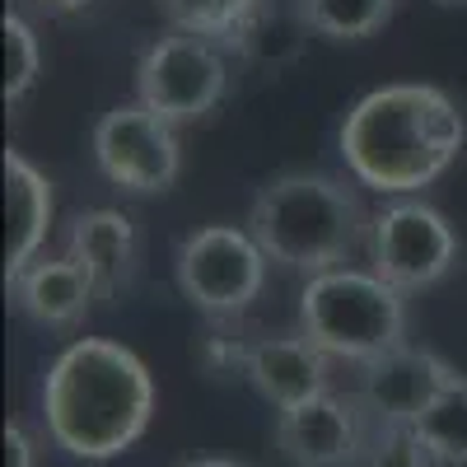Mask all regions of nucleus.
<instances>
[{
	"mask_svg": "<svg viewBox=\"0 0 467 467\" xmlns=\"http://www.w3.org/2000/svg\"><path fill=\"white\" fill-rule=\"evenodd\" d=\"M154 420V379L131 346L108 337L70 341L43 374L47 440L70 458L108 462Z\"/></svg>",
	"mask_w": 467,
	"mask_h": 467,
	"instance_id": "obj_1",
	"label": "nucleus"
},
{
	"mask_svg": "<svg viewBox=\"0 0 467 467\" xmlns=\"http://www.w3.org/2000/svg\"><path fill=\"white\" fill-rule=\"evenodd\" d=\"M467 140L458 103L435 85H383L341 122V160L379 197L431 187Z\"/></svg>",
	"mask_w": 467,
	"mask_h": 467,
	"instance_id": "obj_2",
	"label": "nucleus"
},
{
	"mask_svg": "<svg viewBox=\"0 0 467 467\" xmlns=\"http://www.w3.org/2000/svg\"><path fill=\"white\" fill-rule=\"evenodd\" d=\"M369 224L374 215L356 197V187L304 169L266 178L248 206V234L266 262L299 271L304 281L337 271L360 244H369Z\"/></svg>",
	"mask_w": 467,
	"mask_h": 467,
	"instance_id": "obj_3",
	"label": "nucleus"
},
{
	"mask_svg": "<svg viewBox=\"0 0 467 467\" xmlns=\"http://www.w3.org/2000/svg\"><path fill=\"white\" fill-rule=\"evenodd\" d=\"M299 332L332 360L369 365L407 341V299L379 271L337 266L299 290Z\"/></svg>",
	"mask_w": 467,
	"mask_h": 467,
	"instance_id": "obj_4",
	"label": "nucleus"
},
{
	"mask_svg": "<svg viewBox=\"0 0 467 467\" xmlns=\"http://www.w3.org/2000/svg\"><path fill=\"white\" fill-rule=\"evenodd\" d=\"M173 281L182 299L202 308L211 323H234L239 314H248V304L266 285V253L248 229L206 224L178 244Z\"/></svg>",
	"mask_w": 467,
	"mask_h": 467,
	"instance_id": "obj_5",
	"label": "nucleus"
},
{
	"mask_svg": "<svg viewBox=\"0 0 467 467\" xmlns=\"http://www.w3.org/2000/svg\"><path fill=\"white\" fill-rule=\"evenodd\" d=\"M224 89H229L224 47L197 33L173 28L160 43H150L136 61V103L160 112L173 127L202 122L206 112H215Z\"/></svg>",
	"mask_w": 467,
	"mask_h": 467,
	"instance_id": "obj_6",
	"label": "nucleus"
},
{
	"mask_svg": "<svg viewBox=\"0 0 467 467\" xmlns=\"http://www.w3.org/2000/svg\"><path fill=\"white\" fill-rule=\"evenodd\" d=\"M94 164L99 173L131 192V197H154L169 192L182 173V150H178V127L164 122L160 112L145 103H117L94 122Z\"/></svg>",
	"mask_w": 467,
	"mask_h": 467,
	"instance_id": "obj_7",
	"label": "nucleus"
},
{
	"mask_svg": "<svg viewBox=\"0 0 467 467\" xmlns=\"http://www.w3.org/2000/svg\"><path fill=\"white\" fill-rule=\"evenodd\" d=\"M458 262V234L453 224L425 202H393L383 206L369 224V271L388 285H398L402 295L431 290L435 281L449 276V266Z\"/></svg>",
	"mask_w": 467,
	"mask_h": 467,
	"instance_id": "obj_8",
	"label": "nucleus"
},
{
	"mask_svg": "<svg viewBox=\"0 0 467 467\" xmlns=\"http://www.w3.org/2000/svg\"><path fill=\"white\" fill-rule=\"evenodd\" d=\"M271 440H276L281 458L295 467H356L369 440V416L356 402V393L341 398L332 388H323V393L295 407H281Z\"/></svg>",
	"mask_w": 467,
	"mask_h": 467,
	"instance_id": "obj_9",
	"label": "nucleus"
},
{
	"mask_svg": "<svg viewBox=\"0 0 467 467\" xmlns=\"http://www.w3.org/2000/svg\"><path fill=\"white\" fill-rule=\"evenodd\" d=\"M458 369H449L435 350L402 341L398 350L360 365L356 402L365 407L369 425H416V416L444 393V383Z\"/></svg>",
	"mask_w": 467,
	"mask_h": 467,
	"instance_id": "obj_10",
	"label": "nucleus"
},
{
	"mask_svg": "<svg viewBox=\"0 0 467 467\" xmlns=\"http://www.w3.org/2000/svg\"><path fill=\"white\" fill-rule=\"evenodd\" d=\"M5 285H10V299L24 318H33L37 327H57V332L85 323L89 304L99 299L94 276L66 253L61 257H33Z\"/></svg>",
	"mask_w": 467,
	"mask_h": 467,
	"instance_id": "obj_11",
	"label": "nucleus"
},
{
	"mask_svg": "<svg viewBox=\"0 0 467 467\" xmlns=\"http://www.w3.org/2000/svg\"><path fill=\"white\" fill-rule=\"evenodd\" d=\"M327 365L332 356L318 350L304 332H290V337H257L248 341V360H244V379L257 388V393L271 402V407H295L304 398H314L327 388Z\"/></svg>",
	"mask_w": 467,
	"mask_h": 467,
	"instance_id": "obj_12",
	"label": "nucleus"
},
{
	"mask_svg": "<svg viewBox=\"0 0 467 467\" xmlns=\"http://www.w3.org/2000/svg\"><path fill=\"white\" fill-rule=\"evenodd\" d=\"M66 257H75L99 285V299H117L136 276V224L122 211H80L66 224Z\"/></svg>",
	"mask_w": 467,
	"mask_h": 467,
	"instance_id": "obj_13",
	"label": "nucleus"
},
{
	"mask_svg": "<svg viewBox=\"0 0 467 467\" xmlns=\"http://www.w3.org/2000/svg\"><path fill=\"white\" fill-rule=\"evenodd\" d=\"M5 211H10L5 229V281H10L33 257H43L52 229V182L19 150H5Z\"/></svg>",
	"mask_w": 467,
	"mask_h": 467,
	"instance_id": "obj_14",
	"label": "nucleus"
},
{
	"mask_svg": "<svg viewBox=\"0 0 467 467\" xmlns=\"http://www.w3.org/2000/svg\"><path fill=\"white\" fill-rule=\"evenodd\" d=\"M178 33L211 37L220 47H248L266 15V0H154Z\"/></svg>",
	"mask_w": 467,
	"mask_h": 467,
	"instance_id": "obj_15",
	"label": "nucleus"
},
{
	"mask_svg": "<svg viewBox=\"0 0 467 467\" xmlns=\"http://www.w3.org/2000/svg\"><path fill=\"white\" fill-rule=\"evenodd\" d=\"M411 431L440 467H467V374L444 383V393L416 416Z\"/></svg>",
	"mask_w": 467,
	"mask_h": 467,
	"instance_id": "obj_16",
	"label": "nucleus"
},
{
	"mask_svg": "<svg viewBox=\"0 0 467 467\" xmlns=\"http://www.w3.org/2000/svg\"><path fill=\"white\" fill-rule=\"evenodd\" d=\"M295 10L299 24L327 43H365L393 19L398 0H295Z\"/></svg>",
	"mask_w": 467,
	"mask_h": 467,
	"instance_id": "obj_17",
	"label": "nucleus"
},
{
	"mask_svg": "<svg viewBox=\"0 0 467 467\" xmlns=\"http://www.w3.org/2000/svg\"><path fill=\"white\" fill-rule=\"evenodd\" d=\"M0 37H5V103L15 108L28 99V89L43 75V43H37V33L24 15H5Z\"/></svg>",
	"mask_w": 467,
	"mask_h": 467,
	"instance_id": "obj_18",
	"label": "nucleus"
},
{
	"mask_svg": "<svg viewBox=\"0 0 467 467\" xmlns=\"http://www.w3.org/2000/svg\"><path fill=\"white\" fill-rule=\"evenodd\" d=\"M356 467H435V458L425 453L411 425H369Z\"/></svg>",
	"mask_w": 467,
	"mask_h": 467,
	"instance_id": "obj_19",
	"label": "nucleus"
},
{
	"mask_svg": "<svg viewBox=\"0 0 467 467\" xmlns=\"http://www.w3.org/2000/svg\"><path fill=\"white\" fill-rule=\"evenodd\" d=\"M43 462V449H37L33 431L24 420H10L5 425V467H37Z\"/></svg>",
	"mask_w": 467,
	"mask_h": 467,
	"instance_id": "obj_20",
	"label": "nucleus"
},
{
	"mask_svg": "<svg viewBox=\"0 0 467 467\" xmlns=\"http://www.w3.org/2000/svg\"><path fill=\"white\" fill-rule=\"evenodd\" d=\"M43 15H52V19H66V15H80V10H89V0H33Z\"/></svg>",
	"mask_w": 467,
	"mask_h": 467,
	"instance_id": "obj_21",
	"label": "nucleus"
},
{
	"mask_svg": "<svg viewBox=\"0 0 467 467\" xmlns=\"http://www.w3.org/2000/svg\"><path fill=\"white\" fill-rule=\"evenodd\" d=\"M182 467H248V462H234V458H197V462H182Z\"/></svg>",
	"mask_w": 467,
	"mask_h": 467,
	"instance_id": "obj_22",
	"label": "nucleus"
},
{
	"mask_svg": "<svg viewBox=\"0 0 467 467\" xmlns=\"http://www.w3.org/2000/svg\"><path fill=\"white\" fill-rule=\"evenodd\" d=\"M435 5H467V0H435Z\"/></svg>",
	"mask_w": 467,
	"mask_h": 467,
	"instance_id": "obj_23",
	"label": "nucleus"
}]
</instances>
